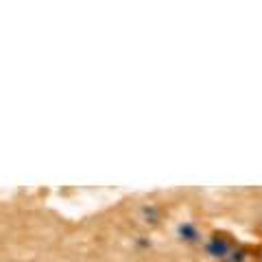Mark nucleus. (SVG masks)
<instances>
[{
    "instance_id": "f257e3e1",
    "label": "nucleus",
    "mask_w": 262,
    "mask_h": 262,
    "mask_svg": "<svg viewBox=\"0 0 262 262\" xmlns=\"http://www.w3.org/2000/svg\"><path fill=\"white\" fill-rule=\"evenodd\" d=\"M256 258H258V262H262V245L256 247Z\"/></svg>"
},
{
    "instance_id": "f03ea898",
    "label": "nucleus",
    "mask_w": 262,
    "mask_h": 262,
    "mask_svg": "<svg viewBox=\"0 0 262 262\" xmlns=\"http://www.w3.org/2000/svg\"><path fill=\"white\" fill-rule=\"evenodd\" d=\"M221 262H238V260H221Z\"/></svg>"
}]
</instances>
